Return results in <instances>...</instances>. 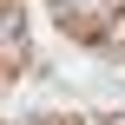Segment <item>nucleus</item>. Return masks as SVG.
<instances>
[{"mask_svg": "<svg viewBox=\"0 0 125 125\" xmlns=\"http://www.w3.org/2000/svg\"><path fill=\"white\" fill-rule=\"evenodd\" d=\"M105 125H125V112H112V119H105Z\"/></svg>", "mask_w": 125, "mask_h": 125, "instance_id": "nucleus-1", "label": "nucleus"}]
</instances>
